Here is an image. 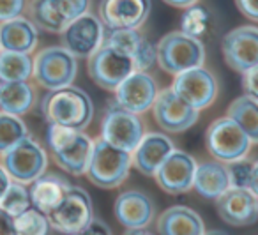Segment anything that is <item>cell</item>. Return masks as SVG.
I'll return each mask as SVG.
<instances>
[{
  "instance_id": "cell-1",
  "label": "cell",
  "mask_w": 258,
  "mask_h": 235,
  "mask_svg": "<svg viewBox=\"0 0 258 235\" xmlns=\"http://www.w3.org/2000/svg\"><path fill=\"white\" fill-rule=\"evenodd\" d=\"M41 108L48 124H60L75 129H87L94 117L92 99L73 83L48 90Z\"/></svg>"
},
{
  "instance_id": "cell-2",
  "label": "cell",
  "mask_w": 258,
  "mask_h": 235,
  "mask_svg": "<svg viewBox=\"0 0 258 235\" xmlns=\"http://www.w3.org/2000/svg\"><path fill=\"white\" fill-rule=\"evenodd\" d=\"M48 147L60 170L71 175H85L94 140L83 129L50 124L46 131Z\"/></svg>"
},
{
  "instance_id": "cell-3",
  "label": "cell",
  "mask_w": 258,
  "mask_h": 235,
  "mask_svg": "<svg viewBox=\"0 0 258 235\" xmlns=\"http://www.w3.org/2000/svg\"><path fill=\"white\" fill-rule=\"evenodd\" d=\"M131 170V152L108 143L106 140H94L90 159L85 175L94 186L103 189H115L127 179Z\"/></svg>"
},
{
  "instance_id": "cell-4",
  "label": "cell",
  "mask_w": 258,
  "mask_h": 235,
  "mask_svg": "<svg viewBox=\"0 0 258 235\" xmlns=\"http://www.w3.org/2000/svg\"><path fill=\"white\" fill-rule=\"evenodd\" d=\"M205 46L198 37L187 34L168 32L156 44V64L168 75L175 76L186 69L204 66Z\"/></svg>"
},
{
  "instance_id": "cell-5",
  "label": "cell",
  "mask_w": 258,
  "mask_h": 235,
  "mask_svg": "<svg viewBox=\"0 0 258 235\" xmlns=\"http://www.w3.org/2000/svg\"><path fill=\"white\" fill-rule=\"evenodd\" d=\"M46 217L51 230L66 235H80L94 217L92 200L83 188L71 184Z\"/></svg>"
},
{
  "instance_id": "cell-6",
  "label": "cell",
  "mask_w": 258,
  "mask_h": 235,
  "mask_svg": "<svg viewBox=\"0 0 258 235\" xmlns=\"http://www.w3.org/2000/svg\"><path fill=\"white\" fill-rule=\"evenodd\" d=\"M78 73V62L64 46H48L32 58V78L39 87L55 90L71 85Z\"/></svg>"
},
{
  "instance_id": "cell-7",
  "label": "cell",
  "mask_w": 258,
  "mask_h": 235,
  "mask_svg": "<svg viewBox=\"0 0 258 235\" xmlns=\"http://www.w3.org/2000/svg\"><path fill=\"white\" fill-rule=\"evenodd\" d=\"M253 140L230 117L216 119L205 131V145L212 159L221 163L240 159L247 156L253 147Z\"/></svg>"
},
{
  "instance_id": "cell-8",
  "label": "cell",
  "mask_w": 258,
  "mask_h": 235,
  "mask_svg": "<svg viewBox=\"0 0 258 235\" xmlns=\"http://www.w3.org/2000/svg\"><path fill=\"white\" fill-rule=\"evenodd\" d=\"M87 71L97 87L113 92L124 78L137 71L131 57L111 44L101 43V46L87 58Z\"/></svg>"
},
{
  "instance_id": "cell-9",
  "label": "cell",
  "mask_w": 258,
  "mask_h": 235,
  "mask_svg": "<svg viewBox=\"0 0 258 235\" xmlns=\"http://www.w3.org/2000/svg\"><path fill=\"white\" fill-rule=\"evenodd\" d=\"M0 157H2V166L6 168L11 181L22 184H30L48 168L46 150L29 135L16 142Z\"/></svg>"
},
{
  "instance_id": "cell-10",
  "label": "cell",
  "mask_w": 258,
  "mask_h": 235,
  "mask_svg": "<svg viewBox=\"0 0 258 235\" xmlns=\"http://www.w3.org/2000/svg\"><path fill=\"white\" fill-rule=\"evenodd\" d=\"M90 0H29L27 18L50 34H60L73 18L89 11Z\"/></svg>"
},
{
  "instance_id": "cell-11",
  "label": "cell",
  "mask_w": 258,
  "mask_h": 235,
  "mask_svg": "<svg viewBox=\"0 0 258 235\" xmlns=\"http://www.w3.org/2000/svg\"><path fill=\"white\" fill-rule=\"evenodd\" d=\"M104 25L96 15L85 11L73 18L60 32L62 46L76 58H89L101 46L104 37Z\"/></svg>"
},
{
  "instance_id": "cell-12",
  "label": "cell",
  "mask_w": 258,
  "mask_h": 235,
  "mask_svg": "<svg viewBox=\"0 0 258 235\" xmlns=\"http://www.w3.org/2000/svg\"><path fill=\"white\" fill-rule=\"evenodd\" d=\"M144 135L145 126L140 115L124 110L118 104L108 108L101 121V138L127 152H133Z\"/></svg>"
},
{
  "instance_id": "cell-13",
  "label": "cell",
  "mask_w": 258,
  "mask_h": 235,
  "mask_svg": "<svg viewBox=\"0 0 258 235\" xmlns=\"http://www.w3.org/2000/svg\"><path fill=\"white\" fill-rule=\"evenodd\" d=\"M170 87L180 99L198 111L211 106L218 96V82L204 66H197L175 75Z\"/></svg>"
},
{
  "instance_id": "cell-14",
  "label": "cell",
  "mask_w": 258,
  "mask_h": 235,
  "mask_svg": "<svg viewBox=\"0 0 258 235\" xmlns=\"http://www.w3.org/2000/svg\"><path fill=\"white\" fill-rule=\"evenodd\" d=\"M154 121L166 133H184L197 124L200 111L182 101L172 87L158 92L154 103L151 106Z\"/></svg>"
},
{
  "instance_id": "cell-15",
  "label": "cell",
  "mask_w": 258,
  "mask_h": 235,
  "mask_svg": "<svg viewBox=\"0 0 258 235\" xmlns=\"http://www.w3.org/2000/svg\"><path fill=\"white\" fill-rule=\"evenodd\" d=\"M151 9L152 0H101L97 18L106 30L140 29Z\"/></svg>"
},
{
  "instance_id": "cell-16",
  "label": "cell",
  "mask_w": 258,
  "mask_h": 235,
  "mask_svg": "<svg viewBox=\"0 0 258 235\" xmlns=\"http://www.w3.org/2000/svg\"><path fill=\"white\" fill-rule=\"evenodd\" d=\"M221 51L226 66L237 73L258 66V29L242 25L225 34Z\"/></svg>"
},
{
  "instance_id": "cell-17",
  "label": "cell",
  "mask_w": 258,
  "mask_h": 235,
  "mask_svg": "<svg viewBox=\"0 0 258 235\" xmlns=\"http://www.w3.org/2000/svg\"><path fill=\"white\" fill-rule=\"evenodd\" d=\"M113 92L115 104L127 111L142 115L151 110L159 92V87L154 76L149 75V71H133L127 78L122 80Z\"/></svg>"
},
{
  "instance_id": "cell-18",
  "label": "cell",
  "mask_w": 258,
  "mask_h": 235,
  "mask_svg": "<svg viewBox=\"0 0 258 235\" xmlns=\"http://www.w3.org/2000/svg\"><path fill=\"white\" fill-rule=\"evenodd\" d=\"M197 159L184 150L173 149L156 170L154 179L168 195H182L193 189Z\"/></svg>"
},
{
  "instance_id": "cell-19",
  "label": "cell",
  "mask_w": 258,
  "mask_h": 235,
  "mask_svg": "<svg viewBox=\"0 0 258 235\" xmlns=\"http://www.w3.org/2000/svg\"><path fill=\"white\" fill-rule=\"evenodd\" d=\"M216 209L225 223L232 226H251L258 219V193L230 186L216 198Z\"/></svg>"
},
{
  "instance_id": "cell-20",
  "label": "cell",
  "mask_w": 258,
  "mask_h": 235,
  "mask_svg": "<svg viewBox=\"0 0 258 235\" xmlns=\"http://www.w3.org/2000/svg\"><path fill=\"white\" fill-rule=\"evenodd\" d=\"M103 43L111 44L131 57L137 71H149L156 66V44H152L140 29L108 30L104 32Z\"/></svg>"
},
{
  "instance_id": "cell-21",
  "label": "cell",
  "mask_w": 258,
  "mask_h": 235,
  "mask_svg": "<svg viewBox=\"0 0 258 235\" xmlns=\"http://www.w3.org/2000/svg\"><path fill=\"white\" fill-rule=\"evenodd\" d=\"M113 212L117 221L125 228H147L154 221L156 216V205L149 195L138 189L124 191L115 200Z\"/></svg>"
},
{
  "instance_id": "cell-22",
  "label": "cell",
  "mask_w": 258,
  "mask_h": 235,
  "mask_svg": "<svg viewBox=\"0 0 258 235\" xmlns=\"http://www.w3.org/2000/svg\"><path fill=\"white\" fill-rule=\"evenodd\" d=\"M175 149L172 138L165 133H145L131 152V166L145 177H154L159 164Z\"/></svg>"
},
{
  "instance_id": "cell-23",
  "label": "cell",
  "mask_w": 258,
  "mask_h": 235,
  "mask_svg": "<svg viewBox=\"0 0 258 235\" xmlns=\"http://www.w3.org/2000/svg\"><path fill=\"white\" fill-rule=\"evenodd\" d=\"M39 39L37 27L22 15L8 22H0V50L32 53Z\"/></svg>"
},
{
  "instance_id": "cell-24",
  "label": "cell",
  "mask_w": 258,
  "mask_h": 235,
  "mask_svg": "<svg viewBox=\"0 0 258 235\" xmlns=\"http://www.w3.org/2000/svg\"><path fill=\"white\" fill-rule=\"evenodd\" d=\"M163 235H202L205 233V223L197 210L186 205H173L159 214L158 224Z\"/></svg>"
},
{
  "instance_id": "cell-25",
  "label": "cell",
  "mask_w": 258,
  "mask_h": 235,
  "mask_svg": "<svg viewBox=\"0 0 258 235\" xmlns=\"http://www.w3.org/2000/svg\"><path fill=\"white\" fill-rule=\"evenodd\" d=\"M29 186L30 205L41 210L43 214H48L62 200L71 182L58 173H46L44 171L37 179H34Z\"/></svg>"
},
{
  "instance_id": "cell-26",
  "label": "cell",
  "mask_w": 258,
  "mask_h": 235,
  "mask_svg": "<svg viewBox=\"0 0 258 235\" xmlns=\"http://www.w3.org/2000/svg\"><path fill=\"white\" fill-rule=\"evenodd\" d=\"M230 188L226 164L218 159H209L197 163L193 177V189L200 196L216 200L223 191Z\"/></svg>"
},
{
  "instance_id": "cell-27",
  "label": "cell",
  "mask_w": 258,
  "mask_h": 235,
  "mask_svg": "<svg viewBox=\"0 0 258 235\" xmlns=\"http://www.w3.org/2000/svg\"><path fill=\"white\" fill-rule=\"evenodd\" d=\"M34 90L25 82H9L0 87V110L13 115H25L34 104Z\"/></svg>"
},
{
  "instance_id": "cell-28",
  "label": "cell",
  "mask_w": 258,
  "mask_h": 235,
  "mask_svg": "<svg viewBox=\"0 0 258 235\" xmlns=\"http://www.w3.org/2000/svg\"><path fill=\"white\" fill-rule=\"evenodd\" d=\"M226 117L240 126L254 143L258 142V97L244 94L230 103Z\"/></svg>"
},
{
  "instance_id": "cell-29",
  "label": "cell",
  "mask_w": 258,
  "mask_h": 235,
  "mask_svg": "<svg viewBox=\"0 0 258 235\" xmlns=\"http://www.w3.org/2000/svg\"><path fill=\"white\" fill-rule=\"evenodd\" d=\"M32 76L30 53L0 50V83L25 82Z\"/></svg>"
},
{
  "instance_id": "cell-30",
  "label": "cell",
  "mask_w": 258,
  "mask_h": 235,
  "mask_svg": "<svg viewBox=\"0 0 258 235\" xmlns=\"http://www.w3.org/2000/svg\"><path fill=\"white\" fill-rule=\"evenodd\" d=\"M226 164L228 171V181L232 188L249 189L253 193H258V163L253 157H240V159L230 161Z\"/></svg>"
},
{
  "instance_id": "cell-31",
  "label": "cell",
  "mask_w": 258,
  "mask_h": 235,
  "mask_svg": "<svg viewBox=\"0 0 258 235\" xmlns=\"http://www.w3.org/2000/svg\"><path fill=\"white\" fill-rule=\"evenodd\" d=\"M13 224H15V235H46L51 230L46 214L34 207H29L22 214L13 217Z\"/></svg>"
},
{
  "instance_id": "cell-32",
  "label": "cell",
  "mask_w": 258,
  "mask_h": 235,
  "mask_svg": "<svg viewBox=\"0 0 258 235\" xmlns=\"http://www.w3.org/2000/svg\"><path fill=\"white\" fill-rule=\"evenodd\" d=\"M27 135H29V129L18 115L0 110V156Z\"/></svg>"
},
{
  "instance_id": "cell-33",
  "label": "cell",
  "mask_w": 258,
  "mask_h": 235,
  "mask_svg": "<svg viewBox=\"0 0 258 235\" xmlns=\"http://www.w3.org/2000/svg\"><path fill=\"white\" fill-rule=\"evenodd\" d=\"M30 205V196H29V188L27 184L22 182L11 181L6 189V193L0 198V209L6 210L9 216L16 217L18 214H22L23 210H27Z\"/></svg>"
},
{
  "instance_id": "cell-34",
  "label": "cell",
  "mask_w": 258,
  "mask_h": 235,
  "mask_svg": "<svg viewBox=\"0 0 258 235\" xmlns=\"http://www.w3.org/2000/svg\"><path fill=\"white\" fill-rule=\"evenodd\" d=\"M209 23H211V15L207 9L204 6L193 4L184 9L182 20H180V32L200 39L207 32Z\"/></svg>"
},
{
  "instance_id": "cell-35",
  "label": "cell",
  "mask_w": 258,
  "mask_h": 235,
  "mask_svg": "<svg viewBox=\"0 0 258 235\" xmlns=\"http://www.w3.org/2000/svg\"><path fill=\"white\" fill-rule=\"evenodd\" d=\"M27 0H0V22H8L23 15Z\"/></svg>"
},
{
  "instance_id": "cell-36",
  "label": "cell",
  "mask_w": 258,
  "mask_h": 235,
  "mask_svg": "<svg viewBox=\"0 0 258 235\" xmlns=\"http://www.w3.org/2000/svg\"><path fill=\"white\" fill-rule=\"evenodd\" d=\"M242 75V87L244 94H249V96L258 97V87H256V76H258V66L246 69V71L240 73Z\"/></svg>"
},
{
  "instance_id": "cell-37",
  "label": "cell",
  "mask_w": 258,
  "mask_h": 235,
  "mask_svg": "<svg viewBox=\"0 0 258 235\" xmlns=\"http://www.w3.org/2000/svg\"><path fill=\"white\" fill-rule=\"evenodd\" d=\"M237 9L242 13L246 18H249L251 22L258 20V4L256 0H235Z\"/></svg>"
},
{
  "instance_id": "cell-38",
  "label": "cell",
  "mask_w": 258,
  "mask_h": 235,
  "mask_svg": "<svg viewBox=\"0 0 258 235\" xmlns=\"http://www.w3.org/2000/svg\"><path fill=\"white\" fill-rule=\"evenodd\" d=\"M83 233H106V235H110L111 233V228L108 226L104 221H101V219H97L96 216L90 219V223L87 224V228L83 230Z\"/></svg>"
},
{
  "instance_id": "cell-39",
  "label": "cell",
  "mask_w": 258,
  "mask_h": 235,
  "mask_svg": "<svg viewBox=\"0 0 258 235\" xmlns=\"http://www.w3.org/2000/svg\"><path fill=\"white\" fill-rule=\"evenodd\" d=\"M0 235H15L13 216H9V214L2 209H0Z\"/></svg>"
},
{
  "instance_id": "cell-40",
  "label": "cell",
  "mask_w": 258,
  "mask_h": 235,
  "mask_svg": "<svg viewBox=\"0 0 258 235\" xmlns=\"http://www.w3.org/2000/svg\"><path fill=\"white\" fill-rule=\"evenodd\" d=\"M9 182H11V177H9V173L6 171V168L0 164V198H2V195H4L6 189H8Z\"/></svg>"
},
{
  "instance_id": "cell-41",
  "label": "cell",
  "mask_w": 258,
  "mask_h": 235,
  "mask_svg": "<svg viewBox=\"0 0 258 235\" xmlns=\"http://www.w3.org/2000/svg\"><path fill=\"white\" fill-rule=\"evenodd\" d=\"M163 2L172 6V8H179V9H186L193 4H198V0H163Z\"/></svg>"
},
{
  "instance_id": "cell-42",
  "label": "cell",
  "mask_w": 258,
  "mask_h": 235,
  "mask_svg": "<svg viewBox=\"0 0 258 235\" xmlns=\"http://www.w3.org/2000/svg\"><path fill=\"white\" fill-rule=\"evenodd\" d=\"M0 87H2V83H0Z\"/></svg>"
}]
</instances>
